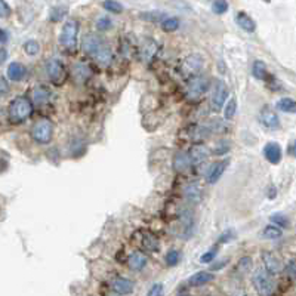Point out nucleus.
<instances>
[{
	"mask_svg": "<svg viewBox=\"0 0 296 296\" xmlns=\"http://www.w3.org/2000/svg\"><path fill=\"white\" fill-rule=\"evenodd\" d=\"M24 50H25V53L27 55H37L39 53V50H40V44L36 42V40H27V42L24 43Z\"/></svg>",
	"mask_w": 296,
	"mask_h": 296,
	"instance_id": "35",
	"label": "nucleus"
},
{
	"mask_svg": "<svg viewBox=\"0 0 296 296\" xmlns=\"http://www.w3.org/2000/svg\"><path fill=\"white\" fill-rule=\"evenodd\" d=\"M236 111H237V101H236V98H231V99L228 101V104L225 105V110H224L225 119H227V120H231V119L234 117Z\"/></svg>",
	"mask_w": 296,
	"mask_h": 296,
	"instance_id": "31",
	"label": "nucleus"
},
{
	"mask_svg": "<svg viewBox=\"0 0 296 296\" xmlns=\"http://www.w3.org/2000/svg\"><path fill=\"white\" fill-rule=\"evenodd\" d=\"M102 6H104V9H105V10H108V12H113V13H120V12H123V9H125L122 3H119V1H114V0L104 1V3H102Z\"/></svg>",
	"mask_w": 296,
	"mask_h": 296,
	"instance_id": "32",
	"label": "nucleus"
},
{
	"mask_svg": "<svg viewBox=\"0 0 296 296\" xmlns=\"http://www.w3.org/2000/svg\"><path fill=\"white\" fill-rule=\"evenodd\" d=\"M111 27V19L108 16H99L96 19V28L101 30V31H105Z\"/></svg>",
	"mask_w": 296,
	"mask_h": 296,
	"instance_id": "37",
	"label": "nucleus"
},
{
	"mask_svg": "<svg viewBox=\"0 0 296 296\" xmlns=\"http://www.w3.org/2000/svg\"><path fill=\"white\" fill-rule=\"evenodd\" d=\"M239 268H240V271L248 273V271L252 268V259H251L249 256L242 258V259H240V262H239Z\"/></svg>",
	"mask_w": 296,
	"mask_h": 296,
	"instance_id": "40",
	"label": "nucleus"
},
{
	"mask_svg": "<svg viewBox=\"0 0 296 296\" xmlns=\"http://www.w3.org/2000/svg\"><path fill=\"white\" fill-rule=\"evenodd\" d=\"M252 74H254L255 79L264 80L267 77V65L262 61H255L254 67H252Z\"/></svg>",
	"mask_w": 296,
	"mask_h": 296,
	"instance_id": "27",
	"label": "nucleus"
},
{
	"mask_svg": "<svg viewBox=\"0 0 296 296\" xmlns=\"http://www.w3.org/2000/svg\"><path fill=\"white\" fill-rule=\"evenodd\" d=\"M127 264H129V267L133 271H141L147 265V258H145V255H142L141 252H133L129 256Z\"/></svg>",
	"mask_w": 296,
	"mask_h": 296,
	"instance_id": "19",
	"label": "nucleus"
},
{
	"mask_svg": "<svg viewBox=\"0 0 296 296\" xmlns=\"http://www.w3.org/2000/svg\"><path fill=\"white\" fill-rule=\"evenodd\" d=\"M179 296H190V295H179Z\"/></svg>",
	"mask_w": 296,
	"mask_h": 296,
	"instance_id": "47",
	"label": "nucleus"
},
{
	"mask_svg": "<svg viewBox=\"0 0 296 296\" xmlns=\"http://www.w3.org/2000/svg\"><path fill=\"white\" fill-rule=\"evenodd\" d=\"M25 73H27V70H25V67L21 62H10L9 67H7V71H6L7 79L12 80V82L22 80L25 77Z\"/></svg>",
	"mask_w": 296,
	"mask_h": 296,
	"instance_id": "13",
	"label": "nucleus"
},
{
	"mask_svg": "<svg viewBox=\"0 0 296 296\" xmlns=\"http://www.w3.org/2000/svg\"><path fill=\"white\" fill-rule=\"evenodd\" d=\"M163 294H165L163 285H162V283H156V285L151 286V289L148 291L147 296H163Z\"/></svg>",
	"mask_w": 296,
	"mask_h": 296,
	"instance_id": "39",
	"label": "nucleus"
},
{
	"mask_svg": "<svg viewBox=\"0 0 296 296\" xmlns=\"http://www.w3.org/2000/svg\"><path fill=\"white\" fill-rule=\"evenodd\" d=\"M6 40H7V33L0 28V42H6Z\"/></svg>",
	"mask_w": 296,
	"mask_h": 296,
	"instance_id": "46",
	"label": "nucleus"
},
{
	"mask_svg": "<svg viewBox=\"0 0 296 296\" xmlns=\"http://www.w3.org/2000/svg\"><path fill=\"white\" fill-rule=\"evenodd\" d=\"M179 262V252L176 249H170L169 252L166 254V264L169 267H175Z\"/></svg>",
	"mask_w": 296,
	"mask_h": 296,
	"instance_id": "36",
	"label": "nucleus"
},
{
	"mask_svg": "<svg viewBox=\"0 0 296 296\" xmlns=\"http://www.w3.org/2000/svg\"><path fill=\"white\" fill-rule=\"evenodd\" d=\"M33 98H34V102H36V104L42 105V104H46V102L49 101L50 92H49V89L44 87V86H37V87H34V90H33Z\"/></svg>",
	"mask_w": 296,
	"mask_h": 296,
	"instance_id": "21",
	"label": "nucleus"
},
{
	"mask_svg": "<svg viewBox=\"0 0 296 296\" xmlns=\"http://www.w3.org/2000/svg\"><path fill=\"white\" fill-rule=\"evenodd\" d=\"M139 16L145 21H153V22H157V21L163 22L166 19V15L163 12H159V10H150V12L141 13Z\"/></svg>",
	"mask_w": 296,
	"mask_h": 296,
	"instance_id": "28",
	"label": "nucleus"
},
{
	"mask_svg": "<svg viewBox=\"0 0 296 296\" xmlns=\"http://www.w3.org/2000/svg\"><path fill=\"white\" fill-rule=\"evenodd\" d=\"M288 153H289L291 156L296 157V139L295 141H292V142L289 144V147H288Z\"/></svg>",
	"mask_w": 296,
	"mask_h": 296,
	"instance_id": "44",
	"label": "nucleus"
},
{
	"mask_svg": "<svg viewBox=\"0 0 296 296\" xmlns=\"http://www.w3.org/2000/svg\"><path fill=\"white\" fill-rule=\"evenodd\" d=\"M173 166L178 172H185L191 166V160H190V156L187 153H176L175 159H173Z\"/></svg>",
	"mask_w": 296,
	"mask_h": 296,
	"instance_id": "20",
	"label": "nucleus"
},
{
	"mask_svg": "<svg viewBox=\"0 0 296 296\" xmlns=\"http://www.w3.org/2000/svg\"><path fill=\"white\" fill-rule=\"evenodd\" d=\"M83 50L86 53H89L90 56H93L98 62L101 64H108L111 61V50L110 47L105 44V42L95 34H87L83 37Z\"/></svg>",
	"mask_w": 296,
	"mask_h": 296,
	"instance_id": "1",
	"label": "nucleus"
},
{
	"mask_svg": "<svg viewBox=\"0 0 296 296\" xmlns=\"http://www.w3.org/2000/svg\"><path fill=\"white\" fill-rule=\"evenodd\" d=\"M216 254H218V249H216V248H212L211 251L205 252V254L200 256V262H202V264H209V262H212V261L215 259Z\"/></svg>",
	"mask_w": 296,
	"mask_h": 296,
	"instance_id": "38",
	"label": "nucleus"
},
{
	"mask_svg": "<svg viewBox=\"0 0 296 296\" xmlns=\"http://www.w3.org/2000/svg\"><path fill=\"white\" fill-rule=\"evenodd\" d=\"M77 34H79V22L74 19H70L62 27L59 42L62 43L67 49H74L77 44Z\"/></svg>",
	"mask_w": 296,
	"mask_h": 296,
	"instance_id": "6",
	"label": "nucleus"
},
{
	"mask_svg": "<svg viewBox=\"0 0 296 296\" xmlns=\"http://www.w3.org/2000/svg\"><path fill=\"white\" fill-rule=\"evenodd\" d=\"M179 28V19L178 18H173V16H169L166 18L163 22H162V30L166 31V33H173Z\"/></svg>",
	"mask_w": 296,
	"mask_h": 296,
	"instance_id": "29",
	"label": "nucleus"
},
{
	"mask_svg": "<svg viewBox=\"0 0 296 296\" xmlns=\"http://www.w3.org/2000/svg\"><path fill=\"white\" fill-rule=\"evenodd\" d=\"M259 122L268 129H277L280 126V120H279V116L270 108V107H264L261 110V114H259Z\"/></svg>",
	"mask_w": 296,
	"mask_h": 296,
	"instance_id": "10",
	"label": "nucleus"
},
{
	"mask_svg": "<svg viewBox=\"0 0 296 296\" xmlns=\"http://www.w3.org/2000/svg\"><path fill=\"white\" fill-rule=\"evenodd\" d=\"M6 58H7L6 49H4V47H0V64H3V62L6 61Z\"/></svg>",
	"mask_w": 296,
	"mask_h": 296,
	"instance_id": "45",
	"label": "nucleus"
},
{
	"mask_svg": "<svg viewBox=\"0 0 296 296\" xmlns=\"http://www.w3.org/2000/svg\"><path fill=\"white\" fill-rule=\"evenodd\" d=\"M10 15V7L6 1L0 0V18H7Z\"/></svg>",
	"mask_w": 296,
	"mask_h": 296,
	"instance_id": "42",
	"label": "nucleus"
},
{
	"mask_svg": "<svg viewBox=\"0 0 296 296\" xmlns=\"http://www.w3.org/2000/svg\"><path fill=\"white\" fill-rule=\"evenodd\" d=\"M33 113V104L27 96H16L9 105V120L12 123H22Z\"/></svg>",
	"mask_w": 296,
	"mask_h": 296,
	"instance_id": "2",
	"label": "nucleus"
},
{
	"mask_svg": "<svg viewBox=\"0 0 296 296\" xmlns=\"http://www.w3.org/2000/svg\"><path fill=\"white\" fill-rule=\"evenodd\" d=\"M113 291L117 294V295H129L133 292V283L129 280V279H125V277H119L113 282L111 285Z\"/></svg>",
	"mask_w": 296,
	"mask_h": 296,
	"instance_id": "14",
	"label": "nucleus"
},
{
	"mask_svg": "<svg viewBox=\"0 0 296 296\" xmlns=\"http://www.w3.org/2000/svg\"><path fill=\"white\" fill-rule=\"evenodd\" d=\"M73 76L79 82H83L90 76V68L87 65H85V64H77L76 67H73Z\"/></svg>",
	"mask_w": 296,
	"mask_h": 296,
	"instance_id": "26",
	"label": "nucleus"
},
{
	"mask_svg": "<svg viewBox=\"0 0 296 296\" xmlns=\"http://www.w3.org/2000/svg\"><path fill=\"white\" fill-rule=\"evenodd\" d=\"M212 12L216 13V15H222L228 10V3L225 0H216L212 3Z\"/></svg>",
	"mask_w": 296,
	"mask_h": 296,
	"instance_id": "33",
	"label": "nucleus"
},
{
	"mask_svg": "<svg viewBox=\"0 0 296 296\" xmlns=\"http://www.w3.org/2000/svg\"><path fill=\"white\" fill-rule=\"evenodd\" d=\"M227 165H228V160H222V162L215 163V165L211 168V170H209V173H208V182H209V184H215V182H218V181L221 179L222 173L225 172Z\"/></svg>",
	"mask_w": 296,
	"mask_h": 296,
	"instance_id": "17",
	"label": "nucleus"
},
{
	"mask_svg": "<svg viewBox=\"0 0 296 296\" xmlns=\"http://www.w3.org/2000/svg\"><path fill=\"white\" fill-rule=\"evenodd\" d=\"M286 271L292 280H296V259H291L289 264L286 265Z\"/></svg>",
	"mask_w": 296,
	"mask_h": 296,
	"instance_id": "41",
	"label": "nucleus"
},
{
	"mask_svg": "<svg viewBox=\"0 0 296 296\" xmlns=\"http://www.w3.org/2000/svg\"><path fill=\"white\" fill-rule=\"evenodd\" d=\"M53 135V125L47 119H40L31 129V136L37 144H49Z\"/></svg>",
	"mask_w": 296,
	"mask_h": 296,
	"instance_id": "4",
	"label": "nucleus"
},
{
	"mask_svg": "<svg viewBox=\"0 0 296 296\" xmlns=\"http://www.w3.org/2000/svg\"><path fill=\"white\" fill-rule=\"evenodd\" d=\"M202 64H203L202 58H200L199 55H193V56H188V58L184 61L182 68H184L185 73L191 74V73H197V71L202 68Z\"/></svg>",
	"mask_w": 296,
	"mask_h": 296,
	"instance_id": "18",
	"label": "nucleus"
},
{
	"mask_svg": "<svg viewBox=\"0 0 296 296\" xmlns=\"http://www.w3.org/2000/svg\"><path fill=\"white\" fill-rule=\"evenodd\" d=\"M264 156L271 165H277L282 160V148L277 142H268L264 147Z\"/></svg>",
	"mask_w": 296,
	"mask_h": 296,
	"instance_id": "12",
	"label": "nucleus"
},
{
	"mask_svg": "<svg viewBox=\"0 0 296 296\" xmlns=\"http://www.w3.org/2000/svg\"><path fill=\"white\" fill-rule=\"evenodd\" d=\"M209 89V79L208 77H203V76H199V77H194L187 87V95L190 99H199L202 95L206 93V90Z\"/></svg>",
	"mask_w": 296,
	"mask_h": 296,
	"instance_id": "7",
	"label": "nucleus"
},
{
	"mask_svg": "<svg viewBox=\"0 0 296 296\" xmlns=\"http://www.w3.org/2000/svg\"><path fill=\"white\" fill-rule=\"evenodd\" d=\"M236 21H237L239 27L243 28V30L248 31V33H254L255 30H256V22H255V19L252 16H249L246 12H239V13L236 15Z\"/></svg>",
	"mask_w": 296,
	"mask_h": 296,
	"instance_id": "16",
	"label": "nucleus"
},
{
	"mask_svg": "<svg viewBox=\"0 0 296 296\" xmlns=\"http://www.w3.org/2000/svg\"><path fill=\"white\" fill-rule=\"evenodd\" d=\"M228 96V89L227 85L224 83V80H216V83L213 86V92H212L211 104L213 110H221L227 101Z\"/></svg>",
	"mask_w": 296,
	"mask_h": 296,
	"instance_id": "8",
	"label": "nucleus"
},
{
	"mask_svg": "<svg viewBox=\"0 0 296 296\" xmlns=\"http://www.w3.org/2000/svg\"><path fill=\"white\" fill-rule=\"evenodd\" d=\"M213 280H215V276L212 273H209V271H199V273L193 274L188 279V283H190V286L199 288V286H205V285L211 283Z\"/></svg>",
	"mask_w": 296,
	"mask_h": 296,
	"instance_id": "15",
	"label": "nucleus"
},
{
	"mask_svg": "<svg viewBox=\"0 0 296 296\" xmlns=\"http://www.w3.org/2000/svg\"><path fill=\"white\" fill-rule=\"evenodd\" d=\"M254 285L256 292L261 296H273V294L276 292V283L271 274L262 268L254 274Z\"/></svg>",
	"mask_w": 296,
	"mask_h": 296,
	"instance_id": "3",
	"label": "nucleus"
},
{
	"mask_svg": "<svg viewBox=\"0 0 296 296\" xmlns=\"http://www.w3.org/2000/svg\"><path fill=\"white\" fill-rule=\"evenodd\" d=\"M185 197H187L190 202H194V203H197V202L200 200L202 191H200V187H199L197 182H193V184L187 185V188H185Z\"/></svg>",
	"mask_w": 296,
	"mask_h": 296,
	"instance_id": "23",
	"label": "nucleus"
},
{
	"mask_svg": "<svg viewBox=\"0 0 296 296\" xmlns=\"http://www.w3.org/2000/svg\"><path fill=\"white\" fill-rule=\"evenodd\" d=\"M142 246H144L147 251H150V252H157L159 248H160V243H159L157 237H154L153 234H148V233H147V234L142 237Z\"/></svg>",
	"mask_w": 296,
	"mask_h": 296,
	"instance_id": "24",
	"label": "nucleus"
},
{
	"mask_svg": "<svg viewBox=\"0 0 296 296\" xmlns=\"http://www.w3.org/2000/svg\"><path fill=\"white\" fill-rule=\"evenodd\" d=\"M271 222H274L276 227H282V228H286L289 225V219L283 215V213H274L271 215Z\"/></svg>",
	"mask_w": 296,
	"mask_h": 296,
	"instance_id": "34",
	"label": "nucleus"
},
{
	"mask_svg": "<svg viewBox=\"0 0 296 296\" xmlns=\"http://www.w3.org/2000/svg\"><path fill=\"white\" fill-rule=\"evenodd\" d=\"M277 110L283 111V113H294L296 114V101L292 98H282L277 101L276 104Z\"/></svg>",
	"mask_w": 296,
	"mask_h": 296,
	"instance_id": "22",
	"label": "nucleus"
},
{
	"mask_svg": "<svg viewBox=\"0 0 296 296\" xmlns=\"http://www.w3.org/2000/svg\"><path fill=\"white\" fill-rule=\"evenodd\" d=\"M67 15V7H62V6H56L53 9H50V13H49V19L56 22V21H61L64 16Z\"/></svg>",
	"mask_w": 296,
	"mask_h": 296,
	"instance_id": "30",
	"label": "nucleus"
},
{
	"mask_svg": "<svg viewBox=\"0 0 296 296\" xmlns=\"http://www.w3.org/2000/svg\"><path fill=\"white\" fill-rule=\"evenodd\" d=\"M262 261H264V267L265 271L270 274H279L283 270V264L280 261V258L277 255L271 254V252H264L262 254Z\"/></svg>",
	"mask_w": 296,
	"mask_h": 296,
	"instance_id": "9",
	"label": "nucleus"
},
{
	"mask_svg": "<svg viewBox=\"0 0 296 296\" xmlns=\"http://www.w3.org/2000/svg\"><path fill=\"white\" fill-rule=\"evenodd\" d=\"M282 234H283V231H282L279 227H276L274 224L267 225V227L264 228V231H262V237H264V239H270V240L280 239V237H282Z\"/></svg>",
	"mask_w": 296,
	"mask_h": 296,
	"instance_id": "25",
	"label": "nucleus"
},
{
	"mask_svg": "<svg viewBox=\"0 0 296 296\" xmlns=\"http://www.w3.org/2000/svg\"><path fill=\"white\" fill-rule=\"evenodd\" d=\"M7 90H9V85L6 83V80H4V79H1V77H0V96H1V95H4V93H7Z\"/></svg>",
	"mask_w": 296,
	"mask_h": 296,
	"instance_id": "43",
	"label": "nucleus"
},
{
	"mask_svg": "<svg viewBox=\"0 0 296 296\" xmlns=\"http://www.w3.org/2000/svg\"><path fill=\"white\" fill-rule=\"evenodd\" d=\"M188 156H190V160H191L193 165H202L203 162L208 160V157H209V150H208L203 144H196V145L191 147Z\"/></svg>",
	"mask_w": 296,
	"mask_h": 296,
	"instance_id": "11",
	"label": "nucleus"
},
{
	"mask_svg": "<svg viewBox=\"0 0 296 296\" xmlns=\"http://www.w3.org/2000/svg\"><path fill=\"white\" fill-rule=\"evenodd\" d=\"M44 70H46V74H47L49 80L53 85H62L64 83V80H65V67L58 58L47 59V62L44 65Z\"/></svg>",
	"mask_w": 296,
	"mask_h": 296,
	"instance_id": "5",
	"label": "nucleus"
}]
</instances>
